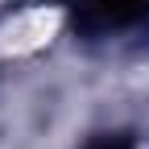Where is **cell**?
Listing matches in <instances>:
<instances>
[{
    "instance_id": "cell-2",
    "label": "cell",
    "mask_w": 149,
    "mask_h": 149,
    "mask_svg": "<svg viewBox=\"0 0 149 149\" xmlns=\"http://www.w3.org/2000/svg\"><path fill=\"white\" fill-rule=\"evenodd\" d=\"M87 149H133V141H128V137H120V133H108V137H95Z\"/></svg>"
},
{
    "instance_id": "cell-1",
    "label": "cell",
    "mask_w": 149,
    "mask_h": 149,
    "mask_svg": "<svg viewBox=\"0 0 149 149\" xmlns=\"http://www.w3.org/2000/svg\"><path fill=\"white\" fill-rule=\"evenodd\" d=\"M145 13H149V0H79L74 21L83 29H112V25L141 21Z\"/></svg>"
}]
</instances>
